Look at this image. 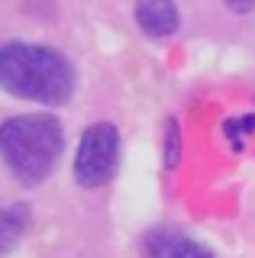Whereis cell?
I'll use <instances>...</instances> for the list:
<instances>
[{
	"mask_svg": "<svg viewBox=\"0 0 255 258\" xmlns=\"http://www.w3.org/2000/svg\"><path fill=\"white\" fill-rule=\"evenodd\" d=\"M0 87L36 103H65L75 91V71L55 48L10 42L0 48Z\"/></svg>",
	"mask_w": 255,
	"mask_h": 258,
	"instance_id": "cell-1",
	"label": "cell"
},
{
	"mask_svg": "<svg viewBox=\"0 0 255 258\" xmlns=\"http://www.w3.org/2000/svg\"><path fill=\"white\" fill-rule=\"evenodd\" d=\"M58 152H61V126L55 116L33 113V116H13L0 126V155L23 184L45 181L55 168Z\"/></svg>",
	"mask_w": 255,
	"mask_h": 258,
	"instance_id": "cell-2",
	"label": "cell"
},
{
	"mask_svg": "<svg viewBox=\"0 0 255 258\" xmlns=\"http://www.w3.org/2000/svg\"><path fill=\"white\" fill-rule=\"evenodd\" d=\"M119 158V136L110 123H94L87 133L81 136L75 155V181L81 187H100L113 177Z\"/></svg>",
	"mask_w": 255,
	"mask_h": 258,
	"instance_id": "cell-3",
	"label": "cell"
},
{
	"mask_svg": "<svg viewBox=\"0 0 255 258\" xmlns=\"http://www.w3.org/2000/svg\"><path fill=\"white\" fill-rule=\"evenodd\" d=\"M142 258H213L201 242L178 229H152L142 242Z\"/></svg>",
	"mask_w": 255,
	"mask_h": 258,
	"instance_id": "cell-4",
	"label": "cell"
},
{
	"mask_svg": "<svg viewBox=\"0 0 255 258\" xmlns=\"http://www.w3.org/2000/svg\"><path fill=\"white\" fill-rule=\"evenodd\" d=\"M136 23L152 39H165L178 29V10L171 0H139L136 4Z\"/></svg>",
	"mask_w": 255,
	"mask_h": 258,
	"instance_id": "cell-5",
	"label": "cell"
},
{
	"mask_svg": "<svg viewBox=\"0 0 255 258\" xmlns=\"http://www.w3.org/2000/svg\"><path fill=\"white\" fill-rule=\"evenodd\" d=\"M23 229H26V210L23 207L0 210V255H7L13 245H17Z\"/></svg>",
	"mask_w": 255,
	"mask_h": 258,
	"instance_id": "cell-6",
	"label": "cell"
},
{
	"mask_svg": "<svg viewBox=\"0 0 255 258\" xmlns=\"http://www.w3.org/2000/svg\"><path fill=\"white\" fill-rule=\"evenodd\" d=\"M252 129H255V116H239V119H229V123H226V136L239 145V142H242V136L252 133Z\"/></svg>",
	"mask_w": 255,
	"mask_h": 258,
	"instance_id": "cell-7",
	"label": "cell"
},
{
	"mask_svg": "<svg viewBox=\"0 0 255 258\" xmlns=\"http://www.w3.org/2000/svg\"><path fill=\"white\" fill-rule=\"evenodd\" d=\"M165 133H168V139H165V165L174 168L178 165V123L168 119V129H165Z\"/></svg>",
	"mask_w": 255,
	"mask_h": 258,
	"instance_id": "cell-8",
	"label": "cell"
},
{
	"mask_svg": "<svg viewBox=\"0 0 255 258\" xmlns=\"http://www.w3.org/2000/svg\"><path fill=\"white\" fill-rule=\"evenodd\" d=\"M223 4H226L233 13H249L252 7H255V0H223Z\"/></svg>",
	"mask_w": 255,
	"mask_h": 258,
	"instance_id": "cell-9",
	"label": "cell"
}]
</instances>
